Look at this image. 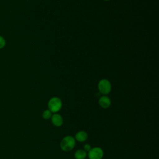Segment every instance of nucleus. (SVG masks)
I'll return each mask as SVG.
<instances>
[{
  "instance_id": "nucleus-1",
  "label": "nucleus",
  "mask_w": 159,
  "mask_h": 159,
  "mask_svg": "<svg viewBox=\"0 0 159 159\" xmlns=\"http://www.w3.org/2000/svg\"><path fill=\"white\" fill-rule=\"evenodd\" d=\"M76 145V140L74 137L71 135H66L64 137L60 143L61 149L64 152L71 151Z\"/></svg>"
},
{
  "instance_id": "nucleus-2",
  "label": "nucleus",
  "mask_w": 159,
  "mask_h": 159,
  "mask_svg": "<svg viewBox=\"0 0 159 159\" xmlns=\"http://www.w3.org/2000/svg\"><path fill=\"white\" fill-rule=\"evenodd\" d=\"M62 107V101L58 97H53L48 102V109L52 113H58Z\"/></svg>"
},
{
  "instance_id": "nucleus-3",
  "label": "nucleus",
  "mask_w": 159,
  "mask_h": 159,
  "mask_svg": "<svg viewBox=\"0 0 159 159\" xmlns=\"http://www.w3.org/2000/svg\"><path fill=\"white\" fill-rule=\"evenodd\" d=\"M98 87L99 91L104 95L109 94L111 92L112 88L111 83L106 79H102L100 80L98 83Z\"/></svg>"
},
{
  "instance_id": "nucleus-4",
  "label": "nucleus",
  "mask_w": 159,
  "mask_h": 159,
  "mask_svg": "<svg viewBox=\"0 0 159 159\" xmlns=\"http://www.w3.org/2000/svg\"><path fill=\"white\" fill-rule=\"evenodd\" d=\"M87 156L89 159H102L104 157V151L101 147H93L87 153Z\"/></svg>"
},
{
  "instance_id": "nucleus-5",
  "label": "nucleus",
  "mask_w": 159,
  "mask_h": 159,
  "mask_svg": "<svg viewBox=\"0 0 159 159\" xmlns=\"http://www.w3.org/2000/svg\"><path fill=\"white\" fill-rule=\"evenodd\" d=\"M52 124L55 127H60L63 124V118L58 113H53L50 118Z\"/></svg>"
},
{
  "instance_id": "nucleus-6",
  "label": "nucleus",
  "mask_w": 159,
  "mask_h": 159,
  "mask_svg": "<svg viewBox=\"0 0 159 159\" xmlns=\"http://www.w3.org/2000/svg\"><path fill=\"white\" fill-rule=\"evenodd\" d=\"M99 104L103 109H107L111 105V99L107 96H102L99 99Z\"/></svg>"
},
{
  "instance_id": "nucleus-7",
  "label": "nucleus",
  "mask_w": 159,
  "mask_h": 159,
  "mask_svg": "<svg viewBox=\"0 0 159 159\" xmlns=\"http://www.w3.org/2000/svg\"><path fill=\"white\" fill-rule=\"evenodd\" d=\"M75 140L79 142H85L88 138V133L84 130H80L75 135Z\"/></svg>"
},
{
  "instance_id": "nucleus-8",
  "label": "nucleus",
  "mask_w": 159,
  "mask_h": 159,
  "mask_svg": "<svg viewBox=\"0 0 159 159\" xmlns=\"http://www.w3.org/2000/svg\"><path fill=\"white\" fill-rule=\"evenodd\" d=\"M75 159H85L87 157V152L83 149H78L74 154Z\"/></svg>"
},
{
  "instance_id": "nucleus-9",
  "label": "nucleus",
  "mask_w": 159,
  "mask_h": 159,
  "mask_svg": "<svg viewBox=\"0 0 159 159\" xmlns=\"http://www.w3.org/2000/svg\"><path fill=\"white\" fill-rule=\"evenodd\" d=\"M53 113L49 109H45L42 112V117L45 120H48L51 118Z\"/></svg>"
},
{
  "instance_id": "nucleus-10",
  "label": "nucleus",
  "mask_w": 159,
  "mask_h": 159,
  "mask_svg": "<svg viewBox=\"0 0 159 159\" xmlns=\"http://www.w3.org/2000/svg\"><path fill=\"white\" fill-rule=\"evenodd\" d=\"M6 45V39L2 35H0V49L4 48Z\"/></svg>"
},
{
  "instance_id": "nucleus-11",
  "label": "nucleus",
  "mask_w": 159,
  "mask_h": 159,
  "mask_svg": "<svg viewBox=\"0 0 159 159\" xmlns=\"http://www.w3.org/2000/svg\"><path fill=\"white\" fill-rule=\"evenodd\" d=\"M91 148H92L91 146L89 144H88V143H86V144L84 145V146H83V150L84 151H86V152H88L91 150Z\"/></svg>"
},
{
  "instance_id": "nucleus-12",
  "label": "nucleus",
  "mask_w": 159,
  "mask_h": 159,
  "mask_svg": "<svg viewBox=\"0 0 159 159\" xmlns=\"http://www.w3.org/2000/svg\"><path fill=\"white\" fill-rule=\"evenodd\" d=\"M104 1H109V0H104Z\"/></svg>"
}]
</instances>
